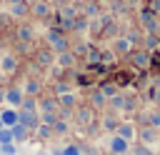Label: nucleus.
<instances>
[{
  "label": "nucleus",
  "mask_w": 160,
  "mask_h": 155,
  "mask_svg": "<svg viewBox=\"0 0 160 155\" xmlns=\"http://www.w3.org/2000/svg\"><path fill=\"white\" fill-rule=\"evenodd\" d=\"M18 122L25 125L28 130L38 128V115H35V110H18Z\"/></svg>",
  "instance_id": "f257e3e1"
},
{
  "label": "nucleus",
  "mask_w": 160,
  "mask_h": 155,
  "mask_svg": "<svg viewBox=\"0 0 160 155\" xmlns=\"http://www.w3.org/2000/svg\"><path fill=\"white\" fill-rule=\"evenodd\" d=\"M0 122L5 128H12L18 122V108H2L0 110Z\"/></svg>",
  "instance_id": "f03ea898"
},
{
  "label": "nucleus",
  "mask_w": 160,
  "mask_h": 155,
  "mask_svg": "<svg viewBox=\"0 0 160 155\" xmlns=\"http://www.w3.org/2000/svg\"><path fill=\"white\" fill-rule=\"evenodd\" d=\"M5 100H8L12 108H18V105L22 102V90H20V88H10V90H5Z\"/></svg>",
  "instance_id": "7ed1b4c3"
},
{
  "label": "nucleus",
  "mask_w": 160,
  "mask_h": 155,
  "mask_svg": "<svg viewBox=\"0 0 160 155\" xmlns=\"http://www.w3.org/2000/svg\"><path fill=\"white\" fill-rule=\"evenodd\" d=\"M110 150H112L115 155H122V152L128 150V140H122L120 135H118V138H112V140H110Z\"/></svg>",
  "instance_id": "20e7f679"
},
{
  "label": "nucleus",
  "mask_w": 160,
  "mask_h": 155,
  "mask_svg": "<svg viewBox=\"0 0 160 155\" xmlns=\"http://www.w3.org/2000/svg\"><path fill=\"white\" fill-rule=\"evenodd\" d=\"M48 40H50V42L55 45V50H60V52H62V50L68 48V42H65V38H60V35H58L55 30H52V32H48Z\"/></svg>",
  "instance_id": "39448f33"
},
{
  "label": "nucleus",
  "mask_w": 160,
  "mask_h": 155,
  "mask_svg": "<svg viewBox=\"0 0 160 155\" xmlns=\"http://www.w3.org/2000/svg\"><path fill=\"white\" fill-rule=\"evenodd\" d=\"M10 130H12V140H15V142H18V140H25V138H28V132H30V130H28L25 125H20V122H15Z\"/></svg>",
  "instance_id": "423d86ee"
},
{
  "label": "nucleus",
  "mask_w": 160,
  "mask_h": 155,
  "mask_svg": "<svg viewBox=\"0 0 160 155\" xmlns=\"http://www.w3.org/2000/svg\"><path fill=\"white\" fill-rule=\"evenodd\" d=\"M0 70H2V72H12V70H15V58L5 55V58H2V62H0Z\"/></svg>",
  "instance_id": "0eeeda50"
},
{
  "label": "nucleus",
  "mask_w": 160,
  "mask_h": 155,
  "mask_svg": "<svg viewBox=\"0 0 160 155\" xmlns=\"http://www.w3.org/2000/svg\"><path fill=\"white\" fill-rule=\"evenodd\" d=\"M5 142H15V140H12V130H10V128H0V145H5Z\"/></svg>",
  "instance_id": "6e6552de"
},
{
  "label": "nucleus",
  "mask_w": 160,
  "mask_h": 155,
  "mask_svg": "<svg viewBox=\"0 0 160 155\" xmlns=\"http://www.w3.org/2000/svg\"><path fill=\"white\" fill-rule=\"evenodd\" d=\"M15 152H18L15 142H5V145H0V155H15Z\"/></svg>",
  "instance_id": "1a4fd4ad"
},
{
  "label": "nucleus",
  "mask_w": 160,
  "mask_h": 155,
  "mask_svg": "<svg viewBox=\"0 0 160 155\" xmlns=\"http://www.w3.org/2000/svg\"><path fill=\"white\" fill-rule=\"evenodd\" d=\"M115 50H118V52H128V50H130V40H128V38L118 40V42H115Z\"/></svg>",
  "instance_id": "9d476101"
},
{
  "label": "nucleus",
  "mask_w": 160,
  "mask_h": 155,
  "mask_svg": "<svg viewBox=\"0 0 160 155\" xmlns=\"http://www.w3.org/2000/svg\"><path fill=\"white\" fill-rule=\"evenodd\" d=\"M20 105H22V110H38V108H35V105H38V102H35V98H22V102H20Z\"/></svg>",
  "instance_id": "9b49d317"
},
{
  "label": "nucleus",
  "mask_w": 160,
  "mask_h": 155,
  "mask_svg": "<svg viewBox=\"0 0 160 155\" xmlns=\"http://www.w3.org/2000/svg\"><path fill=\"white\" fill-rule=\"evenodd\" d=\"M120 138H122V140H130V138H132V128H130V125H120Z\"/></svg>",
  "instance_id": "f8f14e48"
},
{
  "label": "nucleus",
  "mask_w": 160,
  "mask_h": 155,
  "mask_svg": "<svg viewBox=\"0 0 160 155\" xmlns=\"http://www.w3.org/2000/svg\"><path fill=\"white\" fill-rule=\"evenodd\" d=\"M25 90H28V92H30V95H38V92H40V85H38V82H35V80H30V82H28V88H25Z\"/></svg>",
  "instance_id": "ddd939ff"
},
{
  "label": "nucleus",
  "mask_w": 160,
  "mask_h": 155,
  "mask_svg": "<svg viewBox=\"0 0 160 155\" xmlns=\"http://www.w3.org/2000/svg\"><path fill=\"white\" fill-rule=\"evenodd\" d=\"M72 102H75L72 95H62V98H60V105H62V108H72Z\"/></svg>",
  "instance_id": "4468645a"
},
{
  "label": "nucleus",
  "mask_w": 160,
  "mask_h": 155,
  "mask_svg": "<svg viewBox=\"0 0 160 155\" xmlns=\"http://www.w3.org/2000/svg\"><path fill=\"white\" fill-rule=\"evenodd\" d=\"M132 60H135V62H138V65H148V60H150V58H148V55H145V52H138V55H135V58H132Z\"/></svg>",
  "instance_id": "2eb2a0df"
},
{
  "label": "nucleus",
  "mask_w": 160,
  "mask_h": 155,
  "mask_svg": "<svg viewBox=\"0 0 160 155\" xmlns=\"http://www.w3.org/2000/svg\"><path fill=\"white\" fill-rule=\"evenodd\" d=\"M62 155H80V148H75V145H68L65 150H60Z\"/></svg>",
  "instance_id": "dca6fc26"
},
{
  "label": "nucleus",
  "mask_w": 160,
  "mask_h": 155,
  "mask_svg": "<svg viewBox=\"0 0 160 155\" xmlns=\"http://www.w3.org/2000/svg\"><path fill=\"white\" fill-rule=\"evenodd\" d=\"M60 65H72V55H68V52L62 50V55H60Z\"/></svg>",
  "instance_id": "f3484780"
},
{
  "label": "nucleus",
  "mask_w": 160,
  "mask_h": 155,
  "mask_svg": "<svg viewBox=\"0 0 160 155\" xmlns=\"http://www.w3.org/2000/svg\"><path fill=\"white\" fill-rule=\"evenodd\" d=\"M12 12H15V15H22V12H25V5H22V2H15V5H12Z\"/></svg>",
  "instance_id": "a211bd4d"
},
{
  "label": "nucleus",
  "mask_w": 160,
  "mask_h": 155,
  "mask_svg": "<svg viewBox=\"0 0 160 155\" xmlns=\"http://www.w3.org/2000/svg\"><path fill=\"white\" fill-rule=\"evenodd\" d=\"M35 12H38V15H45V12H48V5H45V2H38V5H35Z\"/></svg>",
  "instance_id": "6ab92c4d"
},
{
  "label": "nucleus",
  "mask_w": 160,
  "mask_h": 155,
  "mask_svg": "<svg viewBox=\"0 0 160 155\" xmlns=\"http://www.w3.org/2000/svg\"><path fill=\"white\" fill-rule=\"evenodd\" d=\"M102 92H105V95H115V92H118V88H115V85H110V82H108V85H105V88H102Z\"/></svg>",
  "instance_id": "aec40b11"
},
{
  "label": "nucleus",
  "mask_w": 160,
  "mask_h": 155,
  "mask_svg": "<svg viewBox=\"0 0 160 155\" xmlns=\"http://www.w3.org/2000/svg\"><path fill=\"white\" fill-rule=\"evenodd\" d=\"M55 132H68V125H65L62 120H58V122H55Z\"/></svg>",
  "instance_id": "412c9836"
},
{
  "label": "nucleus",
  "mask_w": 160,
  "mask_h": 155,
  "mask_svg": "<svg viewBox=\"0 0 160 155\" xmlns=\"http://www.w3.org/2000/svg\"><path fill=\"white\" fill-rule=\"evenodd\" d=\"M20 38H22V40H30V38H32V32H30L28 28H22V30H20Z\"/></svg>",
  "instance_id": "4be33fe9"
},
{
  "label": "nucleus",
  "mask_w": 160,
  "mask_h": 155,
  "mask_svg": "<svg viewBox=\"0 0 160 155\" xmlns=\"http://www.w3.org/2000/svg\"><path fill=\"white\" fill-rule=\"evenodd\" d=\"M38 128H40V135H42V138H48V135H50V128H48L45 122H42V125H38Z\"/></svg>",
  "instance_id": "5701e85b"
},
{
  "label": "nucleus",
  "mask_w": 160,
  "mask_h": 155,
  "mask_svg": "<svg viewBox=\"0 0 160 155\" xmlns=\"http://www.w3.org/2000/svg\"><path fill=\"white\" fill-rule=\"evenodd\" d=\"M150 125H155V128H158V125H160V112H155V115H152V118H150Z\"/></svg>",
  "instance_id": "b1692460"
},
{
  "label": "nucleus",
  "mask_w": 160,
  "mask_h": 155,
  "mask_svg": "<svg viewBox=\"0 0 160 155\" xmlns=\"http://www.w3.org/2000/svg\"><path fill=\"white\" fill-rule=\"evenodd\" d=\"M10 2H12V5H15V2H20V0H10Z\"/></svg>",
  "instance_id": "393cba45"
},
{
  "label": "nucleus",
  "mask_w": 160,
  "mask_h": 155,
  "mask_svg": "<svg viewBox=\"0 0 160 155\" xmlns=\"http://www.w3.org/2000/svg\"><path fill=\"white\" fill-rule=\"evenodd\" d=\"M0 128H5V125H2V122H0Z\"/></svg>",
  "instance_id": "a878e982"
},
{
  "label": "nucleus",
  "mask_w": 160,
  "mask_h": 155,
  "mask_svg": "<svg viewBox=\"0 0 160 155\" xmlns=\"http://www.w3.org/2000/svg\"><path fill=\"white\" fill-rule=\"evenodd\" d=\"M0 110H2V108H0Z\"/></svg>",
  "instance_id": "bb28decb"
}]
</instances>
